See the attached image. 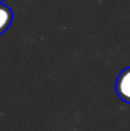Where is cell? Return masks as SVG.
<instances>
[{"label":"cell","mask_w":130,"mask_h":131,"mask_svg":"<svg viewBox=\"0 0 130 131\" xmlns=\"http://www.w3.org/2000/svg\"><path fill=\"white\" fill-rule=\"evenodd\" d=\"M115 91L120 99L130 105V67H127L119 74L115 82Z\"/></svg>","instance_id":"obj_1"},{"label":"cell","mask_w":130,"mask_h":131,"mask_svg":"<svg viewBox=\"0 0 130 131\" xmlns=\"http://www.w3.org/2000/svg\"><path fill=\"white\" fill-rule=\"evenodd\" d=\"M13 22V12L6 5L0 4V35L4 34Z\"/></svg>","instance_id":"obj_2"},{"label":"cell","mask_w":130,"mask_h":131,"mask_svg":"<svg viewBox=\"0 0 130 131\" xmlns=\"http://www.w3.org/2000/svg\"><path fill=\"white\" fill-rule=\"evenodd\" d=\"M2 1H4V0H0V4H1V2H2Z\"/></svg>","instance_id":"obj_3"}]
</instances>
